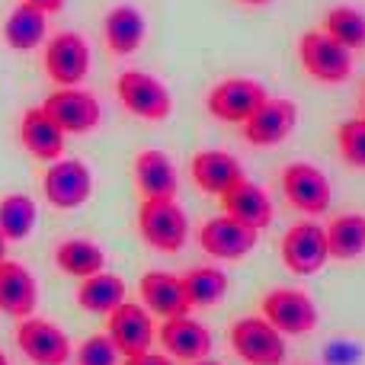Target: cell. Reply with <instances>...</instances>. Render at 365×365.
<instances>
[{
    "instance_id": "6da1fadb",
    "label": "cell",
    "mask_w": 365,
    "mask_h": 365,
    "mask_svg": "<svg viewBox=\"0 0 365 365\" xmlns=\"http://www.w3.org/2000/svg\"><path fill=\"white\" fill-rule=\"evenodd\" d=\"M138 234L151 250L173 257L189 240V218L177 199H141Z\"/></svg>"
},
{
    "instance_id": "7a4b0ae2",
    "label": "cell",
    "mask_w": 365,
    "mask_h": 365,
    "mask_svg": "<svg viewBox=\"0 0 365 365\" xmlns=\"http://www.w3.org/2000/svg\"><path fill=\"white\" fill-rule=\"evenodd\" d=\"M231 349L247 365H282L285 362V334H279L263 314L237 317L227 330Z\"/></svg>"
},
{
    "instance_id": "3957f363",
    "label": "cell",
    "mask_w": 365,
    "mask_h": 365,
    "mask_svg": "<svg viewBox=\"0 0 365 365\" xmlns=\"http://www.w3.org/2000/svg\"><path fill=\"white\" fill-rule=\"evenodd\" d=\"M115 96L125 106V113L138 115L145 122H164L173 113V96L167 83L138 68H128L115 77Z\"/></svg>"
},
{
    "instance_id": "277c9868",
    "label": "cell",
    "mask_w": 365,
    "mask_h": 365,
    "mask_svg": "<svg viewBox=\"0 0 365 365\" xmlns=\"http://www.w3.org/2000/svg\"><path fill=\"white\" fill-rule=\"evenodd\" d=\"M298 61L317 83H343L353 74V51L324 29H311L298 38Z\"/></svg>"
},
{
    "instance_id": "5b68a950",
    "label": "cell",
    "mask_w": 365,
    "mask_h": 365,
    "mask_svg": "<svg viewBox=\"0 0 365 365\" xmlns=\"http://www.w3.org/2000/svg\"><path fill=\"white\" fill-rule=\"evenodd\" d=\"M259 314L285 336H304L317 327V304L308 292L279 285L259 298Z\"/></svg>"
},
{
    "instance_id": "8992f818",
    "label": "cell",
    "mask_w": 365,
    "mask_h": 365,
    "mask_svg": "<svg viewBox=\"0 0 365 365\" xmlns=\"http://www.w3.org/2000/svg\"><path fill=\"white\" fill-rule=\"evenodd\" d=\"M42 195L51 208H81L93 195V173L81 158H58L45 167L42 177Z\"/></svg>"
},
{
    "instance_id": "52a82bcc",
    "label": "cell",
    "mask_w": 365,
    "mask_h": 365,
    "mask_svg": "<svg viewBox=\"0 0 365 365\" xmlns=\"http://www.w3.org/2000/svg\"><path fill=\"white\" fill-rule=\"evenodd\" d=\"M42 68L55 87H81L90 74V45L81 32H58L45 42Z\"/></svg>"
},
{
    "instance_id": "ba28073f",
    "label": "cell",
    "mask_w": 365,
    "mask_h": 365,
    "mask_svg": "<svg viewBox=\"0 0 365 365\" xmlns=\"http://www.w3.org/2000/svg\"><path fill=\"white\" fill-rule=\"evenodd\" d=\"M282 192L285 202H289L295 212L308 215V218H317L330 208L334 202V186H330L327 173L321 167L308 164V160H295L282 170Z\"/></svg>"
},
{
    "instance_id": "9c48e42d",
    "label": "cell",
    "mask_w": 365,
    "mask_h": 365,
    "mask_svg": "<svg viewBox=\"0 0 365 365\" xmlns=\"http://www.w3.org/2000/svg\"><path fill=\"white\" fill-rule=\"evenodd\" d=\"M298 125V106L285 96H266L247 122H240V135L250 148H279Z\"/></svg>"
},
{
    "instance_id": "30bf717a",
    "label": "cell",
    "mask_w": 365,
    "mask_h": 365,
    "mask_svg": "<svg viewBox=\"0 0 365 365\" xmlns=\"http://www.w3.org/2000/svg\"><path fill=\"white\" fill-rule=\"evenodd\" d=\"M279 253H282V263L289 272H295V276H314L330 259L327 231L317 221H295L282 234Z\"/></svg>"
},
{
    "instance_id": "8fae6325",
    "label": "cell",
    "mask_w": 365,
    "mask_h": 365,
    "mask_svg": "<svg viewBox=\"0 0 365 365\" xmlns=\"http://www.w3.org/2000/svg\"><path fill=\"white\" fill-rule=\"evenodd\" d=\"M266 87L253 77H225L218 81L205 96V109L208 115H215L218 122L227 125H240L253 115V109L266 100Z\"/></svg>"
},
{
    "instance_id": "7c38bea8",
    "label": "cell",
    "mask_w": 365,
    "mask_h": 365,
    "mask_svg": "<svg viewBox=\"0 0 365 365\" xmlns=\"http://www.w3.org/2000/svg\"><path fill=\"white\" fill-rule=\"evenodd\" d=\"M42 109L61 125L64 135H87L100 125L103 106L90 90L81 87H58L45 96Z\"/></svg>"
},
{
    "instance_id": "4fadbf2b",
    "label": "cell",
    "mask_w": 365,
    "mask_h": 365,
    "mask_svg": "<svg viewBox=\"0 0 365 365\" xmlns=\"http://www.w3.org/2000/svg\"><path fill=\"white\" fill-rule=\"evenodd\" d=\"M106 336L115 343L119 356H138L148 353L158 340V327H154V314L145 304L122 302L115 311L106 314Z\"/></svg>"
},
{
    "instance_id": "5bb4252c",
    "label": "cell",
    "mask_w": 365,
    "mask_h": 365,
    "mask_svg": "<svg viewBox=\"0 0 365 365\" xmlns=\"http://www.w3.org/2000/svg\"><path fill=\"white\" fill-rule=\"evenodd\" d=\"M16 346L32 365H68L74 356L71 336L42 317H23L16 327Z\"/></svg>"
},
{
    "instance_id": "9a60e30c",
    "label": "cell",
    "mask_w": 365,
    "mask_h": 365,
    "mask_svg": "<svg viewBox=\"0 0 365 365\" xmlns=\"http://www.w3.org/2000/svg\"><path fill=\"white\" fill-rule=\"evenodd\" d=\"M259 231H253L250 225L231 218V215H218V218H208L199 227V247L215 259H244L253 253L257 247Z\"/></svg>"
},
{
    "instance_id": "2e32d148",
    "label": "cell",
    "mask_w": 365,
    "mask_h": 365,
    "mask_svg": "<svg viewBox=\"0 0 365 365\" xmlns=\"http://www.w3.org/2000/svg\"><path fill=\"white\" fill-rule=\"evenodd\" d=\"M158 340H160V346H164V353L170 356V359H180V362L205 359V356L212 353V330L189 314L160 321Z\"/></svg>"
},
{
    "instance_id": "e0dca14e",
    "label": "cell",
    "mask_w": 365,
    "mask_h": 365,
    "mask_svg": "<svg viewBox=\"0 0 365 365\" xmlns=\"http://www.w3.org/2000/svg\"><path fill=\"white\" fill-rule=\"evenodd\" d=\"M189 177L205 195H225L244 180V167L231 151H218V148H205V151L192 154L189 160Z\"/></svg>"
},
{
    "instance_id": "ac0fdd59",
    "label": "cell",
    "mask_w": 365,
    "mask_h": 365,
    "mask_svg": "<svg viewBox=\"0 0 365 365\" xmlns=\"http://www.w3.org/2000/svg\"><path fill=\"white\" fill-rule=\"evenodd\" d=\"M138 295H141V304H145L154 317H160V321L192 311L189 308L186 289H182V276H173V272H164V269L145 272L138 282Z\"/></svg>"
},
{
    "instance_id": "d6986e66",
    "label": "cell",
    "mask_w": 365,
    "mask_h": 365,
    "mask_svg": "<svg viewBox=\"0 0 365 365\" xmlns=\"http://www.w3.org/2000/svg\"><path fill=\"white\" fill-rule=\"evenodd\" d=\"M36 304H38L36 276L16 259H4L0 263V314L23 321V317H32Z\"/></svg>"
},
{
    "instance_id": "ffe728a7",
    "label": "cell",
    "mask_w": 365,
    "mask_h": 365,
    "mask_svg": "<svg viewBox=\"0 0 365 365\" xmlns=\"http://www.w3.org/2000/svg\"><path fill=\"white\" fill-rule=\"evenodd\" d=\"M132 170H135V186H138L141 199H177L180 173L173 167L170 154L158 151V148L138 151Z\"/></svg>"
},
{
    "instance_id": "44dd1931",
    "label": "cell",
    "mask_w": 365,
    "mask_h": 365,
    "mask_svg": "<svg viewBox=\"0 0 365 365\" xmlns=\"http://www.w3.org/2000/svg\"><path fill=\"white\" fill-rule=\"evenodd\" d=\"M64 138L68 135L61 132V125L42 106H29L19 119V141L36 160L51 164V160L64 158Z\"/></svg>"
},
{
    "instance_id": "7402d4cb",
    "label": "cell",
    "mask_w": 365,
    "mask_h": 365,
    "mask_svg": "<svg viewBox=\"0 0 365 365\" xmlns=\"http://www.w3.org/2000/svg\"><path fill=\"white\" fill-rule=\"evenodd\" d=\"M221 208H225V215H231V218L244 221V225H250L253 231H263V227L272 225V199L269 192H266L259 182H250V180H240L234 189H227L225 195H221Z\"/></svg>"
},
{
    "instance_id": "603a6c76",
    "label": "cell",
    "mask_w": 365,
    "mask_h": 365,
    "mask_svg": "<svg viewBox=\"0 0 365 365\" xmlns=\"http://www.w3.org/2000/svg\"><path fill=\"white\" fill-rule=\"evenodd\" d=\"M148 36V23L141 16L138 6L132 4H115L113 10L103 19V38H106V48L119 58H128L141 48Z\"/></svg>"
},
{
    "instance_id": "cb8c5ba5",
    "label": "cell",
    "mask_w": 365,
    "mask_h": 365,
    "mask_svg": "<svg viewBox=\"0 0 365 365\" xmlns=\"http://www.w3.org/2000/svg\"><path fill=\"white\" fill-rule=\"evenodd\" d=\"M48 36V13L19 0L4 19V42L13 51H32Z\"/></svg>"
},
{
    "instance_id": "d4e9b609",
    "label": "cell",
    "mask_w": 365,
    "mask_h": 365,
    "mask_svg": "<svg viewBox=\"0 0 365 365\" xmlns=\"http://www.w3.org/2000/svg\"><path fill=\"white\" fill-rule=\"evenodd\" d=\"M125 279L115 276V272H93V276L81 279L77 285V304H81L87 314H109L125 302Z\"/></svg>"
},
{
    "instance_id": "484cf974",
    "label": "cell",
    "mask_w": 365,
    "mask_h": 365,
    "mask_svg": "<svg viewBox=\"0 0 365 365\" xmlns=\"http://www.w3.org/2000/svg\"><path fill=\"white\" fill-rule=\"evenodd\" d=\"M55 266L64 276L87 279V276H93V272L106 269V253L90 237H68L55 247Z\"/></svg>"
},
{
    "instance_id": "4316f807",
    "label": "cell",
    "mask_w": 365,
    "mask_h": 365,
    "mask_svg": "<svg viewBox=\"0 0 365 365\" xmlns=\"http://www.w3.org/2000/svg\"><path fill=\"white\" fill-rule=\"evenodd\" d=\"M182 289H186L189 308H215V304L225 302L227 289H231V279L218 266H192L182 276Z\"/></svg>"
},
{
    "instance_id": "83f0119b",
    "label": "cell",
    "mask_w": 365,
    "mask_h": 365,
    "mask_svg": "<svg viewBox=\"0 0 365 365\" xmlns=\"http://www.w3.org/2000/svg\"><path fill=\"white\" fill-rule=\"evenodd\" d=\"M324 231H327L330 259H356L365 253V215L359 212L336 215Z\"/></svg>"
},
{
    "instance_id": "f1b7e54d",
    "label": "cell",
    "mask_w": 365,
    "mask_h": 365,
    "mask_svg": "<svg viewBox=\"0 0 365 365\" xmlns=\"http://www.w3.org/2000/svg\"><path fill=\"white\" fill-rule=\"evenodd\" d=\"M36 202L23 192H10L0 199V231L6 240H26L36 227Z\"/></svg>"
},
{
    "instance_id": "f546056e",
    "label": "cell",
    "mask_w": 365,
    "mask_h": 365,
    "mask_svg": "<svg viewBox=\"0 0 365 365\" xmlns=\"http://www.w3.org/2000/svg\"><path fill=\"white\" fill-rule=\"evenodd\" d=\"M324 32L330 38H336L340 45H346L349 51H362L365 48V13L346 4L330 6L327 19H324Z\"/></svg>"
},
{
    "instance_id": "4dcf8cb0",
    "label": "cell",
    "mask_w": 365,
    "mask_h": 365,
    "mask_svg": "<svg viewBox=\"0 0 365 365\" xmlns=\"http://www.w3.org/2000/svg\"><path fill=\"white\" fill-rule=\"evenodd\" d=\"M336 154L353 170H365V115L346 119L336 128Z\"/></svg>"
},
{
    "instance_id": "1f68e13d",
    "label": "cell",
    "mask_w": 365,
    "mask_h": 365,
    "mask_svg": "<svg viewBox=\"0 0 365 365\" xmlns=\"http://www.w3.org/2000/svg\"><path fill=\"white\" fill-rule=\"evenodd\" d=\"M74 362L77 365H119V349H115V343L106 334H90L74 349Z\"/></svg>"
},
{
    "instance_id": "d6a6232c",
    "label": "cell",
    "mask_w": 365,
    "mask_h": 365,
    "mask_svg": "<svg viewBox=\"0 0 365 365\" xmlns=\"http://www.w3.org/2000/svg\"><path fill=\"white\" fill-rule=\"evenodd\" d=\"M122 365H177V359H170L167 353H138V356H125Z\"/></svg>"
},
{
    "instance_id": "836d02e7",
    "label": "cell",
    "mask_w": 365,
    "mask_h": 365,
    "mask_svg": "<svg viewBox=\"0 0 365 365\" xmlns=\"http://www.w3.org/2000/svg\"><path fill=\"white\" fill-rule=\"evenodd\" d=\"M26 4H32V6H38V10L42 13H61L64 10V4H68V0H26Z\"/></svg>"
},
{
    "instance_id": "e575fe53",
    "label": "cell",
    "mask_w": 365,
    "mask_h": 365,
    "mask_svg": "<svg viewBox=\"0 0 365 365\" xmlns=\"http://www.w3.org/2000/svg\"><path fill=\"white\" fill-rule=\"evenodd\" d=\"M6 244H10V240H6V237H4V231H0V263L6 259Z\"/></svg>"
},
{
    "instance_id": "d590c367",
    "label": "cell",
    "mask_w": 365,
    "mask_h": 365,
    "mask_svg": "<svg viewBox=\"0 0 365 365\" xmlns=\"http://www.w3.org/2000/svg\"><path fill=\"white\" fill-rule=\"evenodd\" d=\"M186 365H225V362H215V359H208L205 356V359H195V362H186Z\"/></svg>"
},
{
    "instance_id": "8d00e7d4",
    "label": "cell",
    "mask_w": 365,
    "mask_h": 365,
    "mask_svg": "<svg viewBox=\"0 0 365 365\" xmlns=\"http://www.w3.org/2000/svg\"><path fill=\"white\" fill-rule=\"evenodd\" d=\"M240 4H247V6H263V4H269V0H240Z\"/></svg>"
},
{
    "instance_id": "74e56055",
    "label": "cell",
    "mask_w": 365,
    "mask_h": 365,
    "mask_svg": "<svg viewBox=\"0 0 365 365\" xmlns=\"http://www.w3.org/2000/svg\"><path fill=\"white\" fill-rule=\"evenodd\" d=\"M0 365H10V359H6V353L0 349Z\"/></svg>"
},
{
    "instance_id": "f35d334b",
    "label": "cell",
    "mask_w": 365,
    "mask_h": 365,
    "mask_svg": "<svg viewBox=\"0 0 365 365\" xmlns=\"http://www.w3.org/2000/svg\"><path fill=\"white\" fill-rule=\"evenodd\" d=\"M362 109H365V100H362Z\"/></svg>"
}]
</instances>
